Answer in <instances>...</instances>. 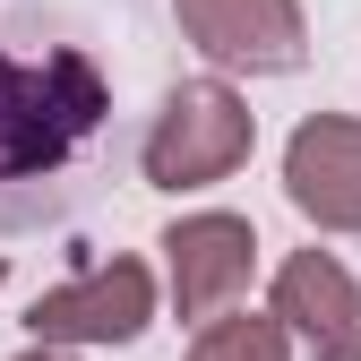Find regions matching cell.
<instances>
[{
    "label": "cell",
    "instance_id": "cell-1",
    "mask_svg": "<svg viewBox=\"0 0 361 361\" xmlns=\"http://www.w3.org/2000/svg\"><path fill=\"white\" fill-rule=\"evenodd\" d=\"M104 112H112V86L86 52H43V61L0 52V180L61 172L104 129Z\"/></svg>",
    "mask_w": 361,
    "mask_h": 361
},
{
    "label": "cell",
    "instance_id": "cell-2",
    "mask_svg": "<svg viewBox=\"0 0 361 361\" xmlns=\"http://www.w3.org/2000/svg\"><path fill=\"white\" fill-rule=\"evenodd\" d=\"M250 147H258V112L224 78H190L164 95L138 164H147L155 190H215V180H233L250 164Z\"/></svg>",
    "mask_w": 361,
    "mask_h": 361
},
{
    "label": "cell",
    "instance_id": "cell-3",
    "mask_svg": "<svg viewBox=\"0 0 361 361\" xmlns=\"http://www.w3.org/2000/svg\"><path fill=\"white\" fill-rule=\"evenodd\" d=\"M147 319H155L147 258H95V267H78L69 284L35 293V310H26V327L43 344H138Z\"/></svg>",
    "mask_w": 361,
    "mask_h": 361
},
{
    "label": "cell",
    "instance_id": "cell-4",
    "mask_svg": "<svg viewBox=\"0 0 361 361\" xmlns=\"http://www.w3.org/2000/svg\"><path fill=\"white\" fill-rule=\"evenodd\" d=\"M180 35L198 43L215 69H250V78H284L310 52L301 0H172Z\"/></svg>",
    "mask_w": 361,
    "mask_h": 361
},
{
    "label": "cell",
    "instance_id": "cell-5",
    "mask_svg": "<svg viewBox=\"0 0 361 361\" xmlns=\"http://www.w3.org/2000/svg\"><path fill=\"white\" fill-rule=\"evenodd\" d=\"M250 267H258L250 215L207 207V215H180L172 233H164V284H172V310H180V319H198V327L250 284Z\"/></svg>",
    "mask_w": 361,
    "mask_h": 361
},
{
    "label": "cell",
    "instance_id": "cell-6",
    "mask_svg": "<svg viewBox=\"0 0 361 361\" xmlns=\"http://www.w3.org/2000/svg\"><path fill=\"white\" fill-rule=\"evenodd\" d=\"M284 198L319 233H361V121L353 112H310L284 147Z\"/></svg>",
    "mask_w": 361,
    "mask_h": 361
},
{
    "label": "cell",
    "instance_id": "cell-7",
    "mask_svg": "<svg viewBox=\"0 0 361 361\" xmlns=\"http://www.w3.org/2000/svg\"><path fill=\"white\" fill-rule=\"evenodd\" d=\"M267 310L293 327V344H310V361H361V284L344 276V258L293 250L276 267V301Z\"/></svg>",
    "mask_w": 361,
    "mask_h": 361
},
{
    "label": "cell",
    "instance_id": "cell-8",
    "mask_svg": "<svg viewBox=\"0 0 361 361\" xmlns=\"http://www.w3.org/2000/svg\"><path fill=\"white\" fill-rule=\"evenodd\" d=\"M190 361H293V327L276 310H241V319H207Z\"/></svg>",
    "mask_w": 361,
    "mask_h": 361
},
{
    "label": "cell",
    "instance_id": "cell-9",
    "mask_svg": "<svg viewBox=\"0 0 361 361\" xmlns=\"http://www.w3.org/2000/svg\"><path fill=\"white\" fill-rule=\"evenodd\" d=\"M18 361H78V353H69V344H43V336H35V344H26Z\"/></svg>",
    "mask_w": 361,
    "mask_h": 361
},
{
    "label": "cell",
    "instance_id": "cell-10",
    "mask_svg": "<svg viewBox=\"0 0 361 361\" xmlns=\"http://www.w3.org/2000/svg\"><path fill=\"white\" fill-rule=\"evenodd\" d=\"M0 284H9V250H0Z\"/></svg>",
    "mask_w": 361,
    "mask_h": 361
}]
</instances>
